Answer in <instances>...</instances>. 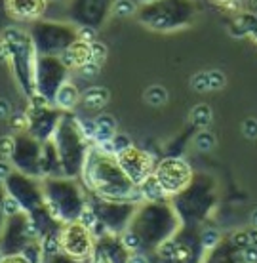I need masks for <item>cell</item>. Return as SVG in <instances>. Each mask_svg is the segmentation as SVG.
I'll use <instances>...</instances> for the list:
<instances>
[{
	"instance_id": "1",
	"label": "cell",
	"mask_w": 257,
	"mask_h": 263,
	"mask_svg": "<svg viewBox=\"0 0 257 263\" xmlns=\"http://www.w3.org/2000/svg\"><path fill=\"white\" fill-rule=\"evenodd\" d=\"M189 176H191L189 166L177 158H168L164 162H160L156 174H154V178L160 183V187L164 189V193L179 191L189 181Z\"/></svg>"
},
{
	"instance_id": "2",
	"label": "cell",
	"mask_w": 257,
	"mask_h": 263,
	"mask_svg": "<svg viewBox=\"0 0 257 263\" xmlns=\"http://www.w3.org/2000/svg\"><path fill=\"white\" fill-rule=\"evenodd\" d=\"M120 166L126 172V176L132 179L133 183H143L149 178L151 172V158L145 153L135 151V149H128V151L120 153Z\"/></svg>"
},
{
	"instance_id": "3",
	"label": "cell",
	"mask_w": 257,
	"mask_h": 263,
	"mask_svg": "<svg viewBox=\"0 0 257 263\" xmlns=\"http://www.w3.org/2000/svg\"><path fill=\"white\" fill-rule=\"evenodd\" d=\"M4 10L17 21L38 20L46 10V0H4Z\"/></svg>"
},
{
	"instance_id": "4",
	"label": "cell",
	"mask_w": 257,
	"mask_h": 263,
	"mask_svg": "<svg viewBox=\"0 0 257 263\" xmlns=\"http://www.w3.org/2000/svg\"><path fill=\"white\" fill-rule=\"evenodd\" d=\"M90 60V44H84V42H74L73 46H69L67 50H63L61 53V63L63 67H69V69H78L80 65H84L86 61Z\"/></svg>"
},
{
	"instance_id": "5",
	"label": "cell",
	"mask_w": 257,
	"mask_h": 263,
	"mask_svg": "<svg viewBox=\"0 0 257 263\" xmlns=\"http://www.w3.org/2000/svg\"><path fill=\"white\" fill-rule=\"evenodd\" d=\"M82 103H84L88 109H101V107H105L109 103V99H111V92L107 90L105 86H92V88H88L82 96Z\"/></svg>"
},
{
	"instance_id": "6",
	"label": "cell",
	"mask_w": 257,
	"mask_h": 263,
	"mask_svg": "<svg viewBox=\"0 0 257 263\" xmlns=\"http://www.w3.org/2000/svg\"><path fill=\"white\" fill-rule=\"evenodd\" d=\"M80 99V93H78V88L73 84V82H63V84L57 88V92H55V103L61 107V109H73L76 103H78Z\"/></svg>"
},
{
	"instance_id": "7",
	"label": "cell",
	"mask_w": 257,
	"mask_h": 263,
	"mask_svg": "<svg viewBox=\"0 0 257 263\" xmlns=\"http://www.w3.org/2000/svg\"><path fill=\"white\" fill-rule=\"evenodd\" d=\"M95 126H97V134H95V141L103 143V141H111L112 136L116 134V119L112 115H99L95 119Z\"/></svg>"
},
{
	"instance_id": "8",
	"label": "cell",
	"mask_w": 257,
	"mask_h": 263,
	"mask_svg": "<svg viewBox=\"0 0 257 263\" xmlns=\"http://www.w3.org/2000/svg\"><path fill=\"white\" fill-rule=\"evenodd\" d=\"M213 120V112H211V107L206 105V103H198V105L192 107L191 111V122L200 130H208V126L211 124Z\"/></svg>"
},
{
	"instance_id": "9",
	"label": "cell",
	"mask_w": 257,
	"mask_h": 263,
	"mask_svg": "<svg viewBox=\"0 0 257 263\" xmlns=\"http://www.w3.org/2000/svg\"><path fill=\"white\" fill-rule=\"evenodd\" d=\"M143 99H145V103H149L151 107H162L166 101H168V90L160 84L149 86L145 90V93H143Z\"/></svg>"
},
{
	"instance_id": "10",
	"label": "cell",
	"mask_w": 257,
	"mask_h": 263,
	"mask_svg": "<svg viewBox=\"0 0 257 263\" xmlns=\"http://www.w3.org/2000/svg\"><path fill=\"white\" fill-rule=\"evenodd\" d=\"M215 143H218V138H215V134L210 130H200L196 136H194V147L202 153L213 151V149H215Z\"/></svg>"
},
{
	"instance_id": "11",
	"label": "cell",
	"mask_w": 257,
	"mask_h": 263,
	"mask_svg": "<svg viewBox=\"0 0 257 263\" xmlns=\"http://www.w3.org/2000/svg\"><path fill=\"white\" fill-rule=\"evenodd\" d=\"M137 12V6L133 0H114L111 6V13L114 17H130Z\"/></svg>"
},
{
	"instance_id": "12",
	"label": "cell",
	"mask_w": 257,
	"mask_h": 263,
	"mask_svg": "<svg viewBox=\"0 0 257 263\" xmlns=\"http://www.w3.org/2000/svg\"><path fill=\"white\" fill-rule=\"evenodd\" d=\"M141 193H143V197H147V198H160L164 195V189L160 187L156 178H147L145 181H143Z\"/></svg>"
},
{
	"instance_id": "13",
	"label": "cell",
	"mask_w": 257,
	"mask_h": 263,
	"mask_svg": "<svg viewBox=\"0 0 257 263\" xmlns=\"http://www.w3.org/2000/svg\"><path fill=\"white\" fill-rule=\"evenodd\" d=\"M191 88L198 93L210 92V84H208V72L200 71V72H196V74H192V77H191Z\"/></svg>"
},
{
	"instance_id": "14",
	"label": "cell",
	"mask_w": 257,
	"mask_h": 263,
	"mask_svg": "<svg viewBox=\"0 0 257 263\" xmlns=\"http://www.w3.org/2000/svg\"><path fill=\"white\" fill-rule=\"evenodd\" d=\"M111 143H112V149H114L116 155L128 151V149H132V139H130L128 134H114L111 139Z\"/></svg>"
},
{
	"instance_id": "15",
	"label": "cell",
	"mask_w": 257,
	"mask_h": 263,
	"mask_svg": "<svg viewBox=\"0 0 257 263\" xmlns=\"http://www.w3.org/2000/svg\"><path fill=\"white\" fill-rule=\"evenodd\" d=\"M15 155V138L0 136V158H10Z\"/></svg>"
},
{
	"instance_id": "16",
	"label": "cell",
	"mask_w": 257,
	"mask_h": 263,
	"mask_svg": "<svg viewBox=\"0 0 257 263\" xmlns=\"http://www.w3.org/2000/svg\"><path fill=\"white\" fill-rule=\"evenodd\" d=\"M208 84H210V90H221L227 84V77L219 69H211L208 72Z\"/></svg>"
},
{
	"instance_id": "17",
	"label": "cell",
	"mask_w": 257,
	"mask_h": 263,
	"mask_svg": "<svg viewBox=\"0 0 257 263\" xmlns=\"http://www.w3.org/2000/svg\"><path fill=\"white\" fill-rule=\"evenodd\" d=\"M78 72L80 77H84V79H93V77H97L99 72H101V63L88 60L84 65L78 67Z\"/></svg>"
},
{
	"instance_id": "18",
	"label": "cell",
	"mask_w": 257,
	"mask_h": 263,
	"mask_svg": "<svg viewBox=\"0 0 257 263\" xmlns=\"http://www.w3.org/2000/svg\"><path fill=\"white\" fill-rule=\"evenodd\" d=\"M105 58H107V46L105 44H103V42H99V40L92 42V44H90V60L97 61V63H103Z\"/></svg>"
},
{
	"instance_id": "19",
	"label": "cell",
	"mask_w": 257,
	"mask_h": 263,
	"mask_svg": "<svg viewBox=\"0 0 257 263\" xmlns=\"http://www.w3.org/2000/svg\"><path fill=\"white\" fill-rule=\"evenodd\" d=\"M76 39H78L80 42H84V44H92V42L97 40V31H95L92 25H82L78 31H76Z\"/></svg>"
},
{
	"instance_id": "20",
	"label": "cell",
	"mask_w": 257,
	"mask_h": 263,
	"mask_svg": "<svg viewBox=\"0 0 257 263\" xmlns=\"http://www.w3.org/2000/svg\"><path fill=\"white\" fill-rule=\"evenodd\" d=\"M19 202L15 200L13 197H6L4 200H2V214L6 217H10V216H15L17 212H19Z\"/></svg>"
},
{
	"instance_id": "21",
	"label": "cell",
	"mask_w": 257,
	"mask_h": 263,
	"mask_svg": "<svg viewBox=\"0 0 257 263\" xmlns=\"http://www.w3.org/2000/svg\"><path fill=\"white\" fill-rule=\"evenodd\" d=\"M80 225H82L84 229H93V227L97 225V217H95V214H93L90 208L82 210V214H80Z\"/></svg>"
},
{
	"instance_id": "22",
	"label": "cell",
	"mask_w": 257,
	"mask_h": 263,
	"mask_svg": "<svg viewBox=\"0 0 257 263\" xmlns=\"http://www.w3.org/2000/svg\"><path fill=\"white\" fill-rule=\"evenodd\" d=\"M242 134H244L248 139H255L257 138V119L250 117L242 122Z\"/></svg>"
},
{
	"instance_id": "23",
	"label": "cell",
	"mask_w": 257,
	"mask_h": 263,
	"mask_svg": "<svg viewBox=\"0 0 257 263\" xmlns=\"http://www.w3.org/2000/svg\"><path fill=\"white\" fill-rule=\"evenodd\" d=\"M218 240H219V233L215 229L204 231V235H202V246H204L206 250L213 248V246L218 244Z\"/></svg>"
},
{
	"instance_id": "24",
	"label": "cell",
	"mask_w": 257,
	"mask_h": 263,
	"mask_svg": "<svg viewBox=\"0 0 257 263\" xmlns=\"http://www.w3.org/2000/svg\"><path fill=\"white\" fill-rule=\"evenodd\" d=\"M238 263H257V248L255 246L242 248L240 256H238Z\"/></svg>"
},
{
	"instance_id": "25",
	"label": "cell",
	"mask_w": 257,
	"mask_h": 263,
	"mask_svg": "<svg viewBox=\"0 0 257 263\" xmlns=\"http://www.w3.org/2000/svg\"><path fill=\"white\" fill-rule=\"evenodd\" d=\"M175 250H177V244L173 240H166L162 246H160V256L164 259H175Z\"/></svg>"
},
{
	"instance_id": "26",
	"label": "cell",
	"mask_w": 257,
	"mask_h": 263,
	"mask_svg": "<svg viewBox=\"0 0 257 263\" xmlns=\"http://www.w3.org/2000/svg\"><path fill=\"white\" fill-rule=\"evenodd\" d=\"M122 244H124L128 250H137L139 246H141V240H139V237L137 235H133V233H124Z\"/></svg>"
},
{
	"instance_id": "27",
	"label": "cell",
	"mask_w": 257,
	"mask_h": 263,
	"mask_svg": "<svg viewBox=\"0 0 257 263\" xmlns=\"http://www.w3.org/2000/svg\"><path fill=\"white\" fill-rule=\"evenodd\" d=\"M80 128H82V132H84V136L88 139H95V134H97L95 120H82V122H80Z\"/></svg>"
},
{
	"instance_id": "28",
	"label": "cell",
	"mask_w": 257,
	"mask_h": 263,
	"mask_svg": "<svg viewBox=\"0 0 257 263\" xmlns=\"http://www.w3.org/2000/svg\"><path fill=\"white\" fill-rule=\"evenodd\" d=\"M12 126L15 130H25L27 126H29V117H27L25 112H15L12 117Z\"/></svg>"
},
{
	"instance_id": "29",
	"label": "cell",
	"mask_w": 257,
	"mask_h": 263,
	"mask_svg": "<svg viewBox=\"0 0 257 263\" xmlns=\"http://www.w3.org/2000/svg\"><path fill=\"white\" fill-rule=\"evenodd\" d=\"M232 244L240 246V248H248L250 246V237H248V231H240L232 235Z\"/></svg>"
},
{
	"instance_id": "30",
	"label": "cell",
	"mask_w": 257,
	"mask_h": 263,
	"mask_svg": "<svg viewBox=\"0 0 257 263\" xmlns=\"http://www.w3.org/2000/svg\"><path fill=\"white\" fill-rule=\"evenodd\" d=\"M10 115H12V105H10V101L4 98H0V120L10 119Z\"/></svg>"
},
{
	"instance_id": "31",
	"label": "cell",
	"mask_w": 257,
	"mask_h": 263,
	"mask_svg": "<svg viewBox=\"0 0 257 263\" xmlns=\"http://www.w3.org/2000/svg\"><path fill=\"white\" fill-rule=\"evenodd\" d=\"M10 174H12V166H10V162L8 160H0V181H4V179L10 178Z\"/></svg>"
},
{
	"instance_id": "32",
	"label": "cell",
	"mask_w": 257,
	"mask_h": 263,
	"mask_svg": "<svg viewBox=\"0 0 257 263\" xmlns=\"http://www.w3.org/2000/svg\"><path fill=\"white\" fill-rule=\"evenodd\" d=\"M10 61V48L4 40H0V63H6Z\"/></svg>"
},
{
	"instance_id": "33",
	"label": "cell",
	"mask_w": 257,
	"mask_h": 263,
	"mask_svg": "<svg viewBox=\"0 0 257 263\" xmlns=\"http://www.w3.org/2000/svg\"><path fill=\"white\" fill-rule=\"evenodd\" d=\"M57 252V238H50L46 242V254H55Z\"/></svg>"
},
{
	"instance_id": "34",
	"label": "cell",
	"mask_w": 257,
	"mask_h": 263,
	"mask_svg": "<svg viewBox=\"0 0 257 263\" xmlns=\"http://www.w3.org/2000/svg\"><path fill=\"white\" fill-rule=\"evenodd\" d=\"M27 235L29 237H38V227L34 223H31V221H27Z\"/></svg>"
},
{
	"instance_id": "35",
	"label": "cell",
	"mask_w": 257,
	"mask_h": 263,
	"mask_svg": "<svg viewBox=\"0 0 257 263\" xmlns=\"http://www.w3.org/2000/svg\"><path fill=\"white\" fill-rule=\"evenodd\" d=\"M187 256H189V250H187L185 246H179V244H177V250H175V259H185Z\"/></svg>"
},
{
	"instance_id": "36",
	"label": "cell",
	"mask_w": 257,
	"mask_h": 263,
	"mask_svg": "<svg viewBox=\"0 0 257 263\" xmlns=\"http://www.w3.org/2000/svg\"><path fill=\"white\" fill-rule=\"evenodd\" d=\"M248 237H250V246H255L257 248V229L248 231Z\"/></svg>"
},
{
	"instance_id": "37",
	"label": "cell",
	"mask_w": 257,
	"mask_h": 263,
	"mask_svg": "<svg viewBox=\"0 0 257 263\" xmlns=\"http://www.w3.org/2000/svg\"><path fill=\"white\" fill-rule=\"evenodd\" d=\"M128 263H149L145 259V256H139V254H133L130 259H128Z\"/></svg>"
},
{
	"instance_id": "38",
	"label": "cell",
	"mask_w": 257,
	"mask_h": 263,
	"mask_svg": "<svg viewBox=\"0 0 257 263\" xmlns=\"http://www.w3.org/2000/svg\"><path fill=\"white\" fill-rule=\"evenodd\" d=\"M251 223H253V227H255V229H257V208H255V210H253V212H251Z\"/></svg>"
},
{
	"instance_id": "39",
	"label": "cell",
	"mask_w": 257,
	"mask_h": 263,
	"mask_svg": "<svg viewBox=\"0 0 257 263\" xmlns=\"http://www.w3.org/2000/svg\"><path fill=\"white\" fill-rule=\"evenodd\" d=\"M6 263H15V257H12V259H8ZM19 263H29V261H27V259H23V257H21V261H19Z\"/></svg>"
},
{
	"instance_id": "40",
	"label": "cell",
	"mask_w": 257,
	"mask_h": 263,
	"mask_svg": "<svg viewBox=\"0 0 257 263\" xmlns=\"http://www.w3.org/2000/svg\"><path fill=\"white\" fill-rule=\"evenodd\" d=\"M139 4H152V2H156V0H137Z\"/></svg>"
},
{
	"instance_id": "41",
	"label": "cell",
	"mask_w": 257,
	"mask_h": 263,
	"mask_svg": "<svg viewBox=\"0 0 257 263\" xmlns=\"http://www.w3.org/2000/svg\"><path fill=\"white\" fill-rule=\"evenodd\" d=\"M253 10L257 12V0H253Z\"/></svg>"
},
{
	"instance_id": "42",
	"label": "cell",
	"mask_w": 257,
	"mask_h": 263,
	"mask_svg": "<svg viewBox=\"0 0 257 263\" xmlns=\"http://www.w3.org/2000/svg\"><path fill=\"white\" fill-rule=\"evenodd\" d=\"M0 263H2V252H0Z\"/></svg>"
}]
</instances>
